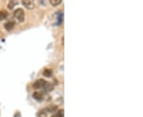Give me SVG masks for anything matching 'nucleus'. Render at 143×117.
Instances as JSON below:
<instances>
[{"mask_svg": "<svg viewBox=\"0 0 143 117\" xmlns=\"http://www.w3.org/2000/svg\"><path fill=\"white\" fill-rule=\"evenodd\" d=\"M13 15H14V17L16 20H18V22H24V21H25V12L22 8L16 9L14 12V14H13Z\"/></svg>", "mask_w": 143, "mask_h": 117, "instance_id": "f257e3e1", "label": "nucleus"}, {"mask_svg": "<svg viewBox=\"0 0 143 117\" xmlns=\"http://www.w3.org/2000/svg\"><path fill=\"white\" fill-rule=\"evenodd\" d=\"M48 82L45 81L44 79H38L33 83V88L36 89H45L46 86Z\"/></svg>", "mask_w": 143, "mask_h": 117, "instance_id": "f03ea898", "label": "nucleus"}, {"mask_svg": "<svg viewBox=\"0 0 143 117\" xmlns=\"http://www.w3.org/2000/svg\"><path fill=\"white\" fill-rule=\"evenodd\" d=\"M22 4L28 10H33L35 7V4L32 0H22Z\"/></svg>", "mask_w": 143, "mask_h": 117, "instance_id": "7ed1b4c3", "label": "nucleus"}, {"mask_svg": "<svg viewBox=\"0 0 143 117\" xmlns=\"http://www.w3.org/2000/svg\"><path fill=\"white\" fill-rule=\"evenodd\" d=\"M56 17H57V21H56V25L57 26H60L61 25V23L63 22V19H64V14H63V12L61 10L57 11V14H56Z\"/></svg>", "mask_w": 143, "mask_h": 117, "instance_id": "20e7f679", "label": "nucleus"}, {"mask_svg": "<svg viewBox=\"0 0 143 117\" xmlns=\"http://www.w3.org/2000/svg\"><path fill=\"white\" fill-rule=\"evenodd\" d=\"M15 21H7L6 23H5V25H4V28L6 29V30L10 31V30H12L13 29L15 28Z\"/></svg>", "mask_w": 143, "mask_h": 117, "instance_id": "39448f33", "label": "nucleus"}, {"mask_svg": "<svg viewBox=\"0 0 143 117\" xmlns=\"http://www.w3.org/2000/svg\"><path fill=\"white\" fill-rule=\"evenodd\" d=\"M33 97L37 100H42L43 99V94L40 92H35L33 94Z\"/></svg>", "mask_w": 143, "mask_h": 117, "instance_id": "423d86ee", "label": "nucleus"}, {"mask_svg": "<svg viewBox=\"0 0 143 117\" xmlns=\"http://www.w3.org/2000/svg\"><path fill=\"white\" fill-rule=\"evenodd\" d=\"M8 16V13L6 10H0V21L5 20Z\"/></svg>", "mask_w": 143, "mask_h": 117, "instance_id": "0eeeda50", "label": "nucleus"}, {"mask_svg": "<svg viewBox=\"0 0 143 117\" xmlns=\"http://www.w3.org/2000/svg\"><path fill=\"white\" fill-rule=\"evenodd\" d=\"M51 117H64V112L63 109L59 110L56 114L53 115Z\"/></svg>", "mask_w": 143, "mask_h": 117, "instance_id": "6e6552de", "label": "nucleus"}, {"mask_svg": "<svg viewBox=\"0 0 143 117\" xmlns=\"http://www.w3.org/2000/svg\"><path fill=\"white\" fill-rule=\"evenodd\" d=\"M49 3H50V4H51L52 6H57L60 5V4L62 3V1H61V0H50Z\"/></svg>", "mask_w": 143, "mask_h": 117, "instance_id": "1a4fd4ad", "label": "nucleus"}, {"mask_svg": "<svg viewBox=\"0 0 143 117\" xmlns=\"http://www.w3.org/2000/svg\"><path fill=\"white\" fill-rule=\"evenodd\" d=\"M18 4V2H17V1H10L9 3H8V8L10 10H12L13 8H14Z\"/></svg>", "mask_w": 143, "mask_h": 117, "instance_id": "9d476101", "label": "nucleus"}, {"mask_svg": "<svg viewBox=\"0 0 143 117\" xmlns=\"http://www.w3.org/2000/svg\"><path fill=\"white\" fill-rule=\"evenodd\" d=\"M52 74H53V72H52V70H50V69H45L43 72V75L47 77H50Z\"/></svg>", "mask_w": 143, "mask_h": 117, "instance_id": "9b49d317", "label": "nucleus"}, {"mask_svg": "<svg viewBox=\"0 0 143 117\" xmlns=\"http://www.w3.org/2000/svg\"><path fill=\"white\" fill-rule=\"evenodd\" d=\"M47 116V112H46V109H43L42 111L39 112L38 113V117H46Z\"/></svg>", "mask_w": 143, "mask_h": 117, "instance_id": "f8f14e48", "label": "nucleus"}, {"mask_svg": "<svg viewBox=\"0 0 143 117\" xmlns=\"http://www.w3.org/2000/svg\"><path fill=\"white\" fill-rule=\"evenodd\" d=\"M14 117H21V114L18 113V112H17V113L14 115Z\"/></svg>", "mask_w": 143, "mask_h": 117, "instance_id": "ddd939ff", "label": "nucleus"}]
</instances>
